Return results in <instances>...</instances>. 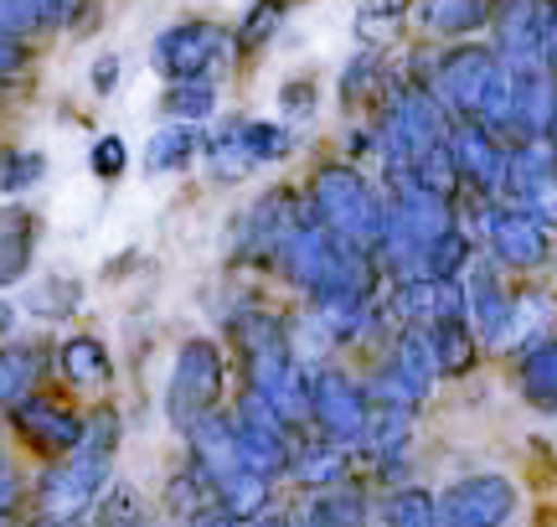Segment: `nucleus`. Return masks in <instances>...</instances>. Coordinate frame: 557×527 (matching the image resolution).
Listing matches in <instances>:
<instances>
[{"label":"nucleus","mask_w":557,"mask_h":527,"mask_svg":"<svg viewBox=\"0 0 557 527\" xmlns=\"http://www.w3.org/2000/svg\"><path fill=\"white\" fill-rule=\"evenodd\" d=\"M310 207H315V218L331 233H341L346 244H361V248H382L387 223H393V203L382 207L377 192L341 161L320 166L310 176Z\"/></svg>","instance_id":"f257e3e1"},{"label":"nucleus","mask_w":557,"mask_h":527,"mask_svg":"<svg viewBox=\"0 0 557 527\" xmlns=\"http://www.w3.org/2000/svg\"><path fill=\"white\" fill-rule=\"evenodd\" d=\"M114 419L99 429H88V440H83L67 461H58V466L41 476L37 487V502H41V517H58V523H73V517H83V512L94 507L103 497V481H109V461H114Z\"/></svg>","instance_id":"f03ea898"},{"label":"nucleus","mask_w":557,"mask_h":527,"mask_svg":"<svg viewBox=\"0 0 557 527\" xmlns=\"http://www.w3.org/2000/svg\"><path fill=\"white\" fill-rule=\"evenodd\" d=\"M372 414H377V404H372L367 388L351 383L336 367H320L315 383H310V419L320 425L325 440H336V445H367Z\"/></svg>","instance_id":"7ed1b4c3"},{"label":"nucleus","mask_w":557,"mask_h":527,"mask_svg":"<svg viewBox=\"0 0 557 527\" xmlns=\"http://www.w3.org/2000/svg\"><path fill=\"white\" fill-rule=\"evenodd\" d=\"M222 378H227V363H222L218 342H207V336L181 342L176 372H171V419L191 429L201 414H212L222 399Z\"/></svg>","instance_id":"20e7f679"},{"label":"nucleus","mask_w":557,"mask_h":527,"mask_svg":"<svg viewBox=\"0 0 557 527\" xmlns=\"http://www.w3.org/2000/svg\"><path fill=\"white\" fill-rule=\"evenodd\" d=\"M500 68H506V62H500L496 52H485V47H455L449 58H438L429 88L444 99V109H455L459 120H480V109L491 99Z\"/></svg>","instance_id":"39448f33"},{"label":"nucleus","mask_w":557,"mask_h":527,"mask_svg":"<svg viewBox=\"0 0 557 527\" xmlns=\"http://www.w3.org/2000/svg\"><path fill=\"white\" fill-rule=\"evenodd\" d=\"M444 527H506L517 517V487L506 476H465L438 497Z\"/></svg>","instance_id":"423d86ee"},{"label":"nucleus","mask_w":557,"mask_h":527,"mask_svg":"<svg viewBox=\"0 0 557 527\" xmlns=\"http://www.w3.org/2000/svg\"><path fill=\"white\" fill-rule=\"evenodd\" d=\"M222 41H227V32L218 21H176V26H165L156 37V68L171 83L207 78L212 62L222 58Z\"/></svg>","instance_id":"0eeeda50"},{"label":"nucleus","mask_w":557,"mask_h":527,"mask_svg":"<svg viewBox=\"0 0 557 527\" xmlns=\"http://www.w3.org/2000/svg\"><path fill=\"white\" fill-rule=\"evenodd\" d=\"M485 244L500 259V269H537V264H547L553 238H547V223H542L532 207L506 203L485 218Z\"/></svg>","instance_id":"6e6552de"},{"label":"nucleus","mask_w":557,"mask_h":527,"mask_svg":"<svg viewBox=\"0 0 557 527\" xmlns=\"http://www.w3.org/2000/svg\"><path fill=\"white\" fill-rule=\"evenodd\" d=\"M449 150H455L465 182L480 186V192H500L506 197V176H511V156L506 145L496 140V130L485 120H459L449 130Z\"/></svg>","instance_id":"1a4fd4ad"},{"label":"nucleus","mask_w":557,"mask_h":527,"mask_svg":"<svg viewBox=\"0 0 557 527\" xmlns=\"http://www.w3.org/2000/svg\"><path fill=\"white\" fill-rule=\"evenodd\" d=\"M500 62L517 73H553L547 58V5L537 0H511L500 16Z\"/></svg>","instance_id":"9d476101"},{"label":"nucleus","mask_w":557,"mask_h":527,"mask_svg":"<svg viewBox=\"0 0 557 527\" xmlns=\"http://www.w3.org/2000/svg\"><path fill=\"white\" fill-rule=\"evenodd\" d=\"M11 429H16L32 450H41V455H73V450L88 440V425H83L78 414L41 404V399L11 404Z\"/></svg>","instance_id":"9b49d317"},{"label":"nucleus","mask_w":557,"mask_h":527,"mask_svg":"<svg viewBox=\"0 0 557 527\" xmlns=\"http://www.w3.org/2000/svg\"><path fill=\"white\" fill-rule=\"evenodd\" d=\"M201 150H207V166H212L218 182H243L253 166H263L259 150H253V135H248V120H222L201 140Z\"/></svg>","instance_id":"f8f14e48"},{"label":"nucleus","mask_w":557,"mask_h":527,"mask_svg":"<svg viewBox=\"0 0 557 527\" xmlns=\"http://www.w3.org/2000/svg\"><path fill=\"white\" fill-rule=\"evenodd\" d=\"M475 326L470 316H444V321H429V342H434L438 357V378H465L475 367Z\"/></svg>","instance_id":"ddd939ff"},{"label":"nucleus","mask_w":557,"mask_h":527,"mask_svg":"<svg viewBox=\"0 0 557 527\" xmlns=\"http://www.w3.org/2000/svg\"><path fill=\"white\" fill-rule=\"evenodd\" d=\"M197 145H201L197 140V124H186V120L160 124L156 135H150V145H145V171H156V176L181 171V166H191Z\"/></svg>","instance_id":"4468645a"},{"label":"nucleus","mask_w":557,"mask_h":527,"mask_svg":"<svg viewBox=\"0 0 557 527\" xmlns=\"http://www.w3.org/2000/svg\"><path fill=\"white\" fill-rule=\"evenodd\" d=\"M418 16L438 37H465L491 21V0H418Z\"/></svg>","instance_id":"2eb2a0df"},{"label":"nucleus","mask_w":557,"mask_h":527,"mask_svg":"<svg viewBox=\"0 0 557 527\" xmlns=\"http://www.w3.org/2000/svg\"><path fill=\"white\" fill-rule=\"evenodd\" d=\"M387 363L398 367L413 388L429 393V383L438 378V357H434V342H429V326H408V331H398V342H393V357H387Z\"/></svg>","instance_id":"dca6fc26"},{"label":"nucleus","mask_w":557,"mask_h":527,"mask_svg":"<svg viewBox=\"0 0 557 527\" xmlns=\"http://www.w3.org/2000/svg\"><path fill=\"white\" fill-rule=\"evenodd\" d=\"M521 393H527V404L557 414V336L537 342L521 357Z\"/></svg>","instance_id":"f3484780"},{"label":"nucleus","mask_w":557,"mask_h":527,"mask_svg":"<svg viewBox=\"0 0 557 527\" xmlns=\"http://www.w3.org/2000/svg\"><path fill=\"white\" fill-rule=\"evenodd\" d=\"M58 367L67 383H109V372H114V363H109V352H103L99 336H67V342L58 346Z\"/></svg>","instance_id":"a211bd4d"},{"label":"nucleus","mask_w":557,"mask_h":527,"mask_svg":"<svg viewBox=\"0 0 557 527\" xmlns=\"http://www.w3.org/2000/svg\"><path fill=\"white\" fill-rule=\"evenodd\" d=\"M382 527H444L438 497H429L423 487L387 491V502H382Z\"/></svg>","instance_id":"6ab92c4d"},{"label":"nucleus","mask_w":557,"mask_h":527,"mask_svg":"<svg viewBox=\"0 0 557 527\" xmlns=\"http://www.w3.org/2000/svg\"><path fill=\"white\" fill-rule=\"evenodd\" d=\"M295 527H361V497L346 487L315 491L310 507L295 517Z\"/></svg>","instance_id":"aec40b11"},{"label":"nucleus","mask_w":557,"mask_h":527,"mask_svg":"<svg viewBox=\"0 0 557 527\" xmlns=\"http://www.w3.org/2000/svg\"><path fill=\"white\" fill-rule=\"evenodd\" d=\"M553 316L557 305L553 295H537V290H521L517 295V316H511V336H506V346H521V342H547V331H553ZM500 346V352H506Z\"/></svg>","instance_id":"412c9836"},{"label":"nucleus","mask_w":557,"mask_h":527,"mask_svg":"<svg viewBox=\"0 0 557 527\" xmlns=\"http://www.w3.org/2000/svg\"><path fill=\"white\" fill-rule=\"evenodd\" d=\"M470 259H475L470 238H465L459 228H449V233H438L434 244L423 248V269H418V274H434V280H459V274L470 269Z\"/></svg>","instance_id":"4be33fe9"},{"label":"nucleus","mask_w":557,"mask_h":527,"mask_svg":"<svg viewBox=\"0 0 557 527\" xmlns=\"http://www.w3.org/2000/svg\"><path fill=\"white\" fill-rule=\"evenodd\" d=\"M346 445H336V440H325V445L315 450H295V476L305 481V487H341V476H346V455H341Z\"/></svg>","instance_id":"5701e85b"},{"label":"nucleus","mask_w":557,"mask_h":527,"mask_svg":"<svg viewBox=\"0 0 557 527\" xmlns=\"http://www.w3.org/2000/svg\"><path fill=\"white\" fill-rule=\"evenodd\" d=\"M284 16H289V0H253L248 16H243V26H238V37H233L238 52H259L263 41H274Z\"/></svg>","instance_id":"b1692460"},{"label":"nucleus","mask_w":557,"mask_h":527,"mask_svg":"<svg viewBox=\"0 0 557 527\" xmlns=\"http://www.w3.org/2000/svg\"><path fill=\"white\" fill-rule=\"evenodd\" d=\"M212 103H218V94H212V83L207 78H181V83H171V94H165V114H171V120L197 124V120L212 114Z\"/></svg>","instance_id":"393cba45"},{"label":"nucleus","mask_w":557,"mask_h":527,"mask_svg":"<svg viewBox=\"0 0 557 527\" xmlns=\"http://www.w3.org/2000/svg\"><path fill=\"white\" fill-rule=\"evenodd\" d=\"M408 5L413 0H361L357 5V32H361V41H387L393 32H398V21L408 16Z\"/></svg>","instance_id":"a878e982"},{"label":"nucleus","mask_w":557,"mask_h":527,"mask_svg":"<svg viewBox=\"0 0 557 527\" xmlns=\"http://www.w3.org/2000/svg\"><path fill=\"white\" fill-rule=\"evenodd\" d=\"M32 238H37V223H32V212H11L5 218V259H0V280L16 284V274L26 269V259H32Z\"/></svg>","instance_id":"bb28decb"},{"label":"nucleus","mask_w":557,"mask_h":527,"mask_svg":"<svg viewBox=\"0 0 557 527\" xmlns=\"http://www.w3.org/2000/svg\"><path fill=\"white\" fill-rule=\"evenodd\" d=\"M78 301L83 295H78V284L73 280H47V284H37V290L26 295V305H32L37 316H47V321H52V316H67Z\"/></svg>","instance_id":"cd10ccee"},{"label":"nucleus","mask_w":557,"mask_h":527,"mask_svg":"<svg viewBox=\"0 0 557 527\" xmlns=\"http://www.w3.org/2000/svg\"><path fill=\"white\" fill-rule=\"evenodd\" d=\"M32 367H37V357H32L26 346H5V388H0L5 408L26 399V388H32Z\"/></svg>","instance_id":"c85d7f7f"},{"label":"nucleus","mask_w":557,"mask_h":527,"mask_svg":"<svg viewBox=\"0 0 557 527\" xmlns=\"http://www.w3.org/2000/svg\"><path fill=\"white\" fill-rule=\"evenodd\" d=\"M41 171H47V161H41L37 150H11V156H5V192H11V197L26 192L32 182H41Z\"/></svg>","instance_id":"c756f323"},{"label":"nucleus","mask_w":557,"mask_h":527,"mask_svg":"<svg viewBox=\"0 0 557 527\" xmlns=\"http://www.w3.org/2000/svg\"><path fill=\"white\" fill-rule=\"evenodd\" d=\"M88 161H94V171H99L103 182H114L124 166H129V145H124L120 135H99V140H94V156H88Z\"/></svg>","instance_id":"7c9ffc66"},{"label":"nucleus","mask_w":557,"mask_h":527,"mask_svg":"<svg viewBox=\"0 0 557 527\" xmlns=\"http://www.w3.org/2000/svg\"><path fill=\"white\" fill-rule=\"evenodd\" d=\"M372 78H382V58L377 52H361V58L341 73V99H361V94L372 88Z\"/></svg>","instance_id":"2f4dec72"},{"label":"nucleus","mask_w":557,"mask_h":527,"mask_svg":"<svg viewBox=\"0 0 557 527\" xmlns=\"http://www.w3.org/2000/svg\"><path fill=\"white\" fill-rule=\"evenodd\" d=\"M248 135H253V150H259V161H278L284 150H289V135L278 130V124H263V120H248Z\"/></svg>","instance_id":"473e14b6"},{"label":"nucleus","mask_w":557,"mask_h":527,"mask_svg":"<svg viewBox=\"0 0 557 527\" xmlns=\"http://www.w3.org/2000/svg\"><path fill=\"white\" fill-rule=\"evenodd\" d=\"M186 527H243V517L218 497V502H207V507L191 512V517H186Z\"/></svg>","instance_id":"72a5a7b5"},{"label":"nucleus","mask_w":557,"mask_h":527,"mask_svg":"<svg viewBox=\"0 0 557 527\" xmlns=\"http://www.w3.org/2000/svg\"><path fill=\"white\" fill-rule=\"evenodd\" d=\"M114 88H120V58L103 52V58L94 62V94H114Z\"/></svg>","instance_id":"f704fd0d"},{"label":"nucleus","mask_w":557,"mask_h":527,"mask_svg":"<svg viewBox=\"0 0 557 527\" xmlns=\"http://www.w3.org/2000/svg\"><path fill=\"white\" fill-rule=\"evenodd\" d=\"M284 109H289V114H310V109H315V88L295 78L289 88H284Z\"/></svg>","instance_id":"c9c22d12"},{"label":"nucleus","mask_w":557,"mask_h":527,"mask_svg":"<svg viewBox=\"0 0 557 527\" xmlns=\"http://www.w3.org/2000/svg\"><path fill=\"white\" fill-rule=\"evenodd\" d=\"M547 58L557 68V5H547Z\"/></svg>","instance_id":"e433bc0d"},{"label":"nucleus","mask_w":557,"mask_h":527,"mask_svg":"<svg viewBox=\"0 0 557 527\" xmlns=\"http://www.w3.org/2000/svg\"><path fill=\"white\" fill-rule=\"evenodd\" d=\"M243 527H295V523H284V517H263V512H259V517H248Z\"/></svg>","instance_id":"4c0bfd02"},{"label":"nucleus","mask_w":557,"mask_h":527,"mask_svg":"<svg viewBox=\"0 0 557 527\" xmlns=\"http://www.w3.org/2000/svg\"><path fill=\"white\" fill-rule=\"evenodd\" d=\"M37 527H67V523H58V517H41V523Z\"/></svg>","instance_id":"58836bf2"}]
</instances>
